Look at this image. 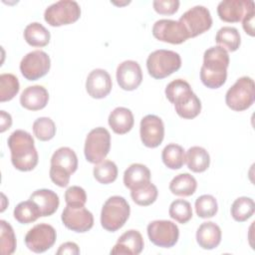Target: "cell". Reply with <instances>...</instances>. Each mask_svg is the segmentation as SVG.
<instances>
[{
    "instance_id": "cell-1",
    "label": "cell",
    "mask_w": 255,
    "mask_h": 255,
    "mask_svg": "<svg viewBox=\"0 0 255 255\" xmlns=\"http://www.w3.org/2000/svg\"><path fill=\"white\" fill-rule=\"evenodd\" d=\"M229 66L228 52L220 46L208 48L203 55V64L200 69V80L209 89H218L227 79Z\"/></svg>"
},
{
    "instance_id": "cell-2",
    "label": "cell",
    "mask_w": 255,
    "mask_h": 255,
    "mask_svg": "<svg viewBox=\"0 0 255 255\" xmlns=\"http://www.w3.org/2000/svg\"><path fill=\"white\" fill-rule=\"evenodd\" d=\"M11 151V161L14 167L21 171H30L38 163V152L33 136L26 130L16 129L8 137Z\"/></svg>"
},
{
    "instance_id": "cell-3",
    "label": "cell",
    "mask_w": 255,
    "mask_h": 255,
    "mask_svg": "<svg viewBox=\"0 0 255 255\" xmlns=\"http://www.w3.org/2000/svg\"><path fill=\"white\" fill-rule=\"evenodd\" d=\"M78 168V157L76 152L67 146L58 148L51 157L50 178L60 187H66L69 184L71 175Z\"/></svg>"
},
{
    "instance_id": "cell-4",
    "label": "cell",
    "mask_w": 255,
    "mask_h": 255,
    "mask_svg": "<svg viewBox=\"0 0 255 255\" xmlns=\"http://www.w3.org/2000/svg\"><path fill=\"white\" fill-rule=\"evenodd\" d=\"M129 204L123 196H111L103 205L101 224L107 231L115 232L125 225L129 217Z\"/></svg>"
},
{
    "instance_id": "cell-5",
    "label": "cell",
    "mask_w": 255,
    "mask_h": 255,
    "mask_svg": "<svg viewBox=\"0 0 255 255\" xmlns=\"http://www.w3.org/2000/svg\"><path fill=\"white\" fill-rule=\"evenodd\" d=\"M181 67V58L171 50H156L150 53L146 60L148 74L157 80L166 78Z\"/></svg>"
},
{
    "instance_id": "cell-6",
    "label": "cell",
    "mask_w": 255,
    "mask_h": 255,
    "mask_svg": "<svg viewBox=\"0 0 255 255\" xmlns=\"http://www.w3.org/2000/svg\"><path fill=\"white\" fill-rule=\"evenodd\" d=\"M255 99V85L252 78H239L225 95V103L231 110L242 112L250 108Z\"/></svg>"
},
{
    "instance_id": "cell-7",
    "label": "cell",
    "mask_w": 255,
    "mask_h": 255,
    "mask_svg": "<svg viewBox=\"0 0 255 255\" xmlns=\"http://www.w3.org/2000/svg\"><path fill=\"white\" fill-rule=\"evenodd\" d=\"M111 148V134L105 128L92 129L85 140L84 152L86 159L91 163H100L108 155Z\"/></svg>"
},
{
    "instance_id": "cell-8",
    "label": "cell",
    "mask_w": 255,
    "mask_h": 255,
    "mask_svg": "<svg viewBox=\"0 0 255 255\" xmlns=\"http://www.w3.org/2000/svg\"><path fill=\"white\" fill-rule=\"evenodd\" d=\"M81 16V8L78 2L62 0L53 3L46 8L44 13L45 21L53 27L69 25L76 22Z\"/></svg>"
},
{
    "instance_id": "cell-9",
    "label": "cell",
    "mask_w": 255,
    "mask_h": 255,
    "mask_svg": "<svg viewBox=\"0 0 255 255\" xmlns=\"http://www.w3.org/2000/svg\"><path fill=\"white\" fill-rule=\"evenodd\" d=\"M147 236L151 243L158 247L170 248L174 246L179 237V229L170 220L151 221L146 228Z\"/></svg>"
},
{
    "instance_id": "cell-10",
    "label": "cell",
    "mask_w": 255,
    "mask_h": 255,
    "mask_svg": "<svg viewBox=\"0 0 255 255\" xmlns=\"http://www.w3.org/2000/svg\"><path fill=\"white\" fill-rule=\"evenodd\" d=\"M186 29L189 38H194L212 26V18L207 8L201 5L194 6L184 12L178 20Z\"/></svg>"
},
{
    "instance_id": "cell-11",
    "label": "cell",
    "mask_w": 255,
    "mask_h": 255,
    "mask_svg": "<svg viewBox=\"0 0 255 255\" xmlns=\"http://www.w3.org/2000/svg\"><path fill=\"white\" fill-rule=\"evenodd\" d=\"M51 60L42 50H35L26 54L20 63V71L28 81H36L44 77L50 70Z\"/></svg>"
},
{
    "instance_id": "cell-12",
    "label": "cell",
    "mask_w": 255,
    "mask_h": 255,
    "mask_svg": "<svg viewBox=\"0 0 255 255\" xmlns=\"http://www.w3.org/2000/svg\"><path fill=\"white\" fill-rule=\"evenodd\" d=\"M55 228L47 223H40L32 227L25 236V244L35 253H43L50 249L56 242Z\"/></svg>"
},
{
    "instance_id": "cell-13",
    "label": "cell",
    "mask_w": 255,
    "mask_h": 255,
    "mask_svg": "<svg viewBox=\"0 0 255 255\" xmlns=\"http://www.w3.org/2000/svg\"><path fill=\"white\" fill-rule=\"evenodd\" d=\"M152 35L161 42L170 44H181L189 39L184 26L175 20L160 19L152 26Z\"/></svg>"
},
{
    "instance_id": "cell-14",
    "label": "cell",
    "mask_w": 255,
    "mask_h": 255,
    "mask_svg": "<svg viewBox=\"0 0 255 255\" xmlns=\"http://www.w3.org/2000/svg\"><path fill=\"white\" fill-rule=\"evenodd\" d=\"M61 219L68 229L78 233L87 232L94 225V216L85 206L73 207L67 205L62 212Z\"/></svg>"
},
{
    "instance_id": "cell-15",
    "label": "cell",
    "mask_w": 255,
    "mask_h": 255,
    "mask_svg": "<svg viewBox=\"0 0 255 255\" xmlns=\"http://www.w3.org/2000/svg\"><path fill=\"white\" fill-rule=\"evenodd\" d=\"M140 139L146 147H157L164 137V125L155 115H147L140 121Z\"/></svg>"
},
{
    "instance_id": "cell-16",
    "label": "cell",
    "mask_w": 255,
    "mask_h": 255,
    "mask_svg": "<svg viewBox=\"0 0 255 255\" xmlns=\"http://www.w3.org/2000/svg\"><path fill=\"white\" fill-rule=\"evenodd\" d=\"M251 11H254L252 0H223L217 6L219 18L228 23H237Z\"/></svg>"
},
{
    "instance_id": "cell-17",
    "label": "cell",
    "mask_w": 255,
    "mask_h": 255,
    "mask_svg": "<svg viewBox=\"0 0 255 255\" xmlns=\"http://www.w3.org/2000/svg\"><path fill=\"white\" fill-rule=\"evenodd\" d=\"M117 82L125 91L135 90L142 81L141 68L137 62L127 60L121 63L117 68Z\"/></svg>"
},
{
    "instance_id": "cell-18",
    "label": "cell",
    "mask_w": 255,
    "mask_h": 255,
    "mask_svg": "<svg viewBox=\"0 0 255 255\" xmlns=\"http://www.w3.org/2000/svg\"><path fill=\"white\" fill-rule=\"evenodd\" d=\"M113 83L110 74L104 69L93 70L87 78L86 90L94 99H104L112 91Z\"/></svg>"
},
{
    "instance_id": "cell-19",
    "label": "cell",
    "mask_w": 255,
    "mask_h": 255,
    "mask_svg": "<svg viewBox=\"0 0 255 255\" xmlns=\"http://www.w3.org/2000/svg\"><path fill=\"white\" fill-rule=\"evenodd\" d=\"M143 246L144 242L141 234L137 230L130 229L120 236L111 250V254L137 255L142 251Z\"/></svg>"
},
{
    "instance_id": "cell-20",
    "label": "cell",
    "mask_w": 255,
    "mask_h": 255,
    "mask_svg": "<svg viewBox=\"0 0 255 255\" xmlns=\"http://www.w3.org/2000/svg\"><path fill=\"white\" fill-rule=\"evenodd\" d=\"M49 101L48 91L39 85L27 87L20 96V104L23 108L30 111L44 109Z\"/></svg>"
},
{
    "instance_id": "cell-21",
    "label": "cell",
    "mask_w": 255,
    "mask_h": 255,
    "mask_svg": "<svg viewBox=\"0 0 255 255\" xmlns=\"http://www.w3.org/2000/svg\"><path fill=\"white\" fill-rule=\"evenodd\" d=\"M221 236L220 227L211 221L201 223L196 231V241L205 250L216 248L221 242Z\"/></svg>"
},
{
    "instance_id": "cell-22",
    "label": "cell",
    "mask_w": 255,
    "mask_h": 255,
    "mask_svg": "<svg viewBox=\"0 0 255 255\" xmlns=\"http://www.w3.org/2000/svg\"><path fill=\"white\" fill-rule=\"evenodd\" d=\"M30 199L38 205L41 211V216L44 217L54 214L60 204L59 196L57 195V193L51 189L46 188L34 191L30 195Z\"/></svg>"
},
{
    "instance_id": "cell-23",
    "label": "cell",
    "mask_w": 255,
    "mask_h": 255,
    "mask_svg": "<svg viewBox=\"0 0 255 255\" xmlns=\"http://www.w3.org/2000/svg\"><path fill=\"white\" fill-rule=\"evenodd\" d=\"M193 95L194 93L192 92L190 85L182 79L173 80L165 88V96L174 107L185 104Z\"/></svg>"
},
{
    "instance_id": "cell-24",
    "label": "cell",
    "mask_w": 255,
    "mask_h": 255,
    "mask_svg": "<svg viewBox=\"0 0 255 255\" xmlns=\"http://www.w3.org/2000/svg\"><path fill=\"white\" fill-rule=\"evenodd\" d=\"M133 115L130 110L125 107L116 108L109 116V125L118 134L128 132L133 127Z\"/></svg>"
},
{
    "instance_id": "cell-25",
    "label": "cell",
    "mask_w": 255,
    "mask_h": 255,
    "mask_svg": "<svg viewBox=\"0 0 255 255\" xmlns=\"http://www.w3.org/2000/svg\"><path fill=\"white\" fill-rule=\"evenodd\" d=\"M149 181L150 171L144 164L132 163L125 170L124 183L130 190Z\"/></svg>"
},
{
    "instance_id": "cell-26",
    "label": "cell",
    "mask_w": 255,
    "mask_h": 255,
    "mask_svg": "<svg viewBox=\"0 0 255 255\" xmlns=\"http://www.w3.org/2000/svg\"><path fill=\"white\" fill-rule=\"evenodd\" d=\"M187 167L193 172H203L210 164V156L207 150L201 146H191L185 154Z\"/></svg>"
},
{
    "instance_id": "cell-27",
    "label": "cell",
    "mask_w": 255,
    "mask_h": 255,
    "mask_svg": "<svg viewBox=\"0 0 255 255\" xmlns=\"http://www.w3.org/2000/svg\"><path fill=\"white\" fill-rule=\"evenodd\" d=\"M24 39L32 47H45L50 42V32L38 22L30 23L24 30Z\"/></svg>"
},
{
    "instance_id": "cell-28",
    "label": "cell",
    "mask_w": 255,
    "mask_h": 255,
    "mask_svg": "<svg viewBox=\"0 0 255 255\" xmlns=\"http://www.w3.org/2000/svg\"><path fill=\"white\" fill-rule=\"evenodd\" d=\"M196 187V179L189 173H180L169 183V190L177 196H190L195 192Z\"/></svg>"
},
{
    "instance_id": "cell-29",
    "label": "cell",
    "mask_w": 255,
    "mask_h": 255,
    "mask_svg": "<svg viewBox=\"0 0 255 255\" xmlns=\"http://www.w3.org/2000/svg\"><path fill=\"white\" fill-rule=\"evenodd\" d=\"M215 41L218 46L222 47L226 51H236L241 43V38L238 30L234 27L224 26L220 28L215 36Z\"/></svg>"
},
{
    "instance_id": "cell-30",
    "label": "cell",
    "mask_w": 255,
    "mask_h": 255,
    "mask_svg": "<svg viewBox=\"0 0 255 255\" xmlns=\"http://www.w3.org/2000/svg\"><path fill=\"white\" fill-rule=\"evenodd\" d=\"M164 165L170 169H179L185 162V152L181 145L176 143L167 144L161 152Z\"/></svg>"
},
{
    "instance_id": "cell-31",
    "label": "cell",
    "mask_w": 255,
    "mask_h": 255,
    "mask_svg": "<svg viewBox=\"0 0 255 255\" xmlns=\"http://www.w3.org/2000/svg\"><path fill=\"white\" fill-rule=\"evenodd\" d=\"M41 216L38 205L30 200L22 201L14 209V218L22 224H29L36 221Z\"/></svg>"
},
{
    "instance_id": "cell-32",
    "label": "cell",
    "mask_w": 255,
    "mask_h": 255,
    "mask_svg": "<svg viewBox=\"0 0 255 255\" xmlns=\"http://www.w3.org/2000/svg\"><path fill=\"white\" fill-rule=\"evenodd\" d=\"M255 210L254 200L247 196H241L234 200L231 205V216L235 221L244 222L249 219Z\"/></svg>"
},
{
    "instance_id": "cell-33",
    "label": "cell",
    "mask_w": 255,
    "mask_h": 255,
    "mask_svg": "<svg viewBox=\"0 0 255 255\" xmlns=\"http://www.w3.org/2000/svg\"><path fill=\"white\" fill-rule=\"evenodd\" d=\"M157 194L158 191L156 186L150 181L130 190L132 200L140 206H148L152 204L156 200Z\"/></svg>"
},
{
    "instance_id": "cell-34",
    "label": "cell",
    "mask_w": 255,
    "mask_h": 255,
    "mask_svg": "<svg viewBox=\"0 0 255 255\" xmlns=\"http://www.w3.org/2000/svg\"><path fill=\"white\" fill-rule=\"evenodd\" d=\"M94 177L102 184L114 182L118 177L117 164L112 160H103L97 163L93 170Z\"/></svg>"
},
{
    "instance_id": "cell-35",
    "label": "cell",
    "mask_w": 255,
    "mask_h": 255,
    "mask_svg": "<svg viewBox=\"0 0 255 255\" xmlns=\"http://www.w3.org/2000/svg\"><path fill=\"white\" fill-rule=\"evenodd\" d=\"M20 85L16 76L13 74L0 75V102H7L12 100L19 92Z\"/></svg>"
},
{
    "instance_id": "cell-36",
    "label": "cell",
    "mask_w": 255,
    "mask_h": 255,
    "mask_svg": "<svg viewBox=\"0 0 255 255\" xmlns=\"http://www.w3.org/2000/svg\"><path fill=\"white\" fill-rule=\"evenodd\" d=\"M169 216L178 223L185 224L192 218V208L188 201L176 199L172 201L168 209Z\"/></svg>"
},
{
    "instance_id": "cell-37",
    "label": "cell",
    "mask_w": 255,
    "mask_h": 255,
    "mask_svg": "<svg viewBox=\"0 0 255 255\" xmlns=\"http://www.w3.org/2000/svg\"><path fill=\"white\" fill-rule=\"evenodd\" d=\"M33 132L39 140H50L56 134V125L50 118H38L33 123Z\"/></svg>"
},
{
    "instance_id": "cell-38",
    "label": "cell",
    "mask_w": 255,
    "mask_h": 255,
    "mask_svg": "<svg viewBox=\"0 0 255 255\" xmlns=\"http://www.w3.org/2000/svg\"><path fill=\"white\" fill-rule=\"evenodd\" d=\"M195 211L200 218H211L218 210V204L214 196L203 194L195 200Z\"/></svg>"
},
{
    "instance_id": "cell-39",
    "label": "cell",
    "mask_w": 255,
    "mask_h": 255,
    "mask_svg": "<svg viewBox=\"0 0 255 255\" xmlns=\"http://www.w3.org/2000/svg\"><path fill=\"white\" fill-rule=\"evenodd\" d=\"M0 247L3 255H10L16 250V236L12 226L5 220H0Z\"/></svg>"
},
{
    "instance_id": "cell-40",
    "label": "cell",
    "mask_w": 255,
    "mask_h": 255,
    "mask_svg": "<svg viewBox=\"0 0 255 255\" xmlns=\"http://www.w3.org/2000/svg\"><path fill=\"white\" fill-rule=\"evenodd\" d=\"M174 109H175L176 114L180 118L186 119V120H191L200 114L201 102L198 99V97L194 94L188 102H186L185 104H183L181 106L174 107Z\"/></svg>"
},
{
    "instance_id": "cell-41",
    "label": "cell",
    "mask_w": 255,
    "mask_h": 255,
    "mask_svg": "<svg viewBox=\"0 0 255 255\" xmlns=\"http://www.w3.org/2000/svg\"><path fill=\"white\" fill-rule=\"evenodd\" d=\"M65 201L67 205L73 207L85 206L87 202V194L81 186H70L65 192Z\"/></svg>"
},
{
    "instance_id": "cell-42",
    "label": "cell",
    "mask_w": 255,
    "mask_h": 255,
    "mask_svg": "<svg viewBox=\"0 0 255 255\" xmlns=\"http://www.w3.org/2000/svg\"><path fill=\"white\" fill-rule=\"evenodd\" d=\"M153 9L155 12L161 15H172L179 7L178 0H154L152 2Z\"/></svg>"
},
{
    "instance_id": "cell-43",
    "label": "cell",
    "mask_w": 255,
    "mask_h": 255,
    "mask_svg": "<svg viewBox=\"0 0 255 255\" xmlns=\"http://www.w3.org/2000/svg\"><path fill=\"white\" fill-rule=\"evenodd\" d=\"M80 253V249L79 246L75 243V242H65L63 243L58 251L57 254L61 255V254H71V255H77Z\"/></svg>"
},
{
    "instance_id": "cell-44",
    "label": "cell",
    "mask_w": 255,
    "mask_h": 255,
    "mask_svg": "<svg viewBox=\"0 0 255 255\" xmlns=\"http://www.w3.org/2000/svg\"><path fill=\"white\" fill-rule=\"evenodd\" d=\"M242 26L244 31L249 34L250 36H254V11L249 12L243 19H242Z\"/></svg>"
},
{
    "instance_id": "cell-45",
    "label": "cell",
    "mask_w": 255,
    "mask_h": 255,
    "mask_svg": "<svg viewBox=\"0 0 255 255\" xmlns=\"http://www.w3.org/2000/svg\"><path fill=\"white\" fill-rule=\"evenodd\" d=\"M12 125V118L5 111H0V131L4 132L10 128Z\"/></svg>"
}]
</instances>
